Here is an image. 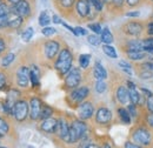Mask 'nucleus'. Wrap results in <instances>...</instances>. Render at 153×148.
I'll list each match as a JSON object with an SVG mask.
<instances>
[{
  "mask_svg": "<svg viewBox=\"0 0 153 148\" xmlns=\"http://www.w3.org/2000/svg\"><path fill=\"white\" fill-rule=\"evenodd\" d=\"M72 62H73V56L71 53V51L68 48H62L59 53L57 61H56V70L58 71V73L61 74V75H65L67 74L71 68L73 67L72 66Z\"/></svg>",
  "mask_w": 153,
  "mask_h": 148,
  "instance_id": "nucleus-1",
  "label": "nucleus"
},
{
  "mask_svg": "<svg viewBox=\"0 0 153 148\" xmlns=\"http://www.w3.org/2000/svg\"><path fill=\"white\" fill-rule=\"evenodd\" d=\"M86 130H87V126H86L85 122H82L81 120L73 121V124L70 126L67 144H74V142H76L79 139H81L85 135Z\"/></svg>",
  "mask_w": 153,
  "mask_h": 148,
  "instance_id": "nucleus-2",
  "label": "nucleus"
},
{
  "mask_svg": "<svg viewBox=\"0 0 153 148\" xmlns=\"http://www.w3.org/2000/svg\"><path fill=\"white\" fill-rule=\"evenodd\" d=\"M30 114V104H27L25 100H19L14 105L13 108V116L16 118L17 121H24Z\"/></svg>",
  "mask_w": 153,
  "mask_h": 148,
  "instance_id": "nucleus-3",
  "label": "nucleus"
},
{
  "mask_svg": "<svg viewBox=\"0 0 153 148\" xmlns=\"http://www.w3.org/2000/svg\"><path fill=\"white\" fill-rule=\"evenodd\" d=\"M81 81V72L78 67H72L71 71L66 74L65 86L67 88H76Z\"/></svg>",
  "mask_w": 153,
  "mask_h": 148,
  "instance_id": "nucleus-4",
  "label": "nucleus"
},
{
  "mask_svg": "<svg viewBox=\"0 0 153 148\" xmlns=\"http://www.w3.org/2000/svg\"><path fill=\"white\" fill-rule=\"evenodd\" d=\"M24 22V18L20 17L19 14L13 11L11 8V11L8 12L7 17H6V27L5 28H11V30H19L22 26Z\"/></svg>",
  "mask_w": 153,
  "mask_h": 148,
  "instance_id": "nucleus-5",
  "label": "nucleus"
},
{
  "mask_svg": "<svg viewBox=\"0 0 153 148\" xmlns=\"http://www.w3.org/2000/svg\"><path fill=\"white\" fill-rule=\"evenodd\" d=\"M17 85L21 88H27L30 85V68L26 66H20L17 71Z\"/></svg>",
  "mask_w": 153,
  "mask_h": 148,
  "instance_id": "nucleus-6",
  "label": "nucleus"
},
{
  "mask_svg": "<svg viewBox=\"0 0 153 148\" xmlns=\"http://www.w3.org/2000/svg\"><path fill=\"white\" fill-rule=\"evenodd\" d=\"M11 8L13 11H16L20 17H22L24 19H27L31 17L32 10H31V4L28 0H21L19 1L16 6H11Z\"/></svg>",
  "mask_w": 153,
  "mask_h": 148,
  "instance_id": "nucleus-7",
  "label": "nucleus"
},
{
  "mask_svg": "<svg viewBox=\"0 0 153 148\" xmlns=\"http://www.w3.org/2000/svg\"><path fill=\"white\" fill-rule=\"evenodd\" d=\"M94 113V107L91 102L86 101V102H81L78 107V115L81 120H87L91 119L92 115Z\"/></svg>",
  "mask_w": 153,
  "mask_h": 148,
  "instance_id": "nucleus-8",
  "label": "nucleus"
},
{
  "mask_svg": "<svg viewBox=\"0 0 153 148\" xmlns=\"http://www.w3.org/2000/svg\"><path fill=\"white\" fill-rule=\"evenodd\" d=\"M42 108V104L39 98H32L30 100V118L32 120H38L40 119V112Z\"/></svg>",
  "mask_w": 153,
  "mask_h": 148,
  "instance_id": "nucleus-9",
  "label": "nucleus"
},
{
  "mask_svg": "<svg viewBox=\"0 0 153 148\" xmlns=\"http://www.w3.org/2000/svg\"><path fill=\"white\" fill-rule=\"evenodd\" d=\"M59 50H60V45H59V42L56 41V40H48V41H46V44L44 46L45 56H46L47 59H50V60H52L54 56H57Z\"/></svg>",
  "mask_w": 153,
  "mask_h": 148,
  "instance_id": "nucleus-10",
  "label": "nucleus"
},
{
  "mask_svg": "<svg viewBox=\"0 0 153 148\" xmlns=\"http://www.w3.org/2000/svg\"><path fill=\"white\" fill-rule=\"evenodd\" d=\"M20 98V92L18 90H10L7 92V95H6V105H7V108L10 111V114L13 115V108H14V105L17 104V101H19Z\"/></svg>",
  "mask_w": 153,
  "mask_h": 148,
  "instance_id": "nucleus-11",
  "label": "nucleus"
},
{
  "mask_svg": "<svg viewBox=\"0 0 153 148\" xmlns=\"http://www.w3.org/2000/svg\"><path fill=\"white\" fill-rule=\"evenodd\" d=\"M133 140L140 145H149L151 142V134L150 132L144 128H139L134 132Z\"/></svg>",
  "mask_w": 153,
  "mask_h": 148,
  "instance_id": "nucleus-12",
  "label": "nucleus"
},
{
  "mask_svg": "<svg viewBox=\"0 0 153 148\" xmlns=\"http://www.w3.org/2000/svg\"><path fill=\"white\" fill-rule=\"evenodd\" d=\"M112 119V113L108 108L106 107H101L97 111L96 114V121L98 124H101V125H106L111 121Z\"/></svg>",
  "mask_w": 153,
  "mask_h": 148,
  "instance_id": "nucleus-13",
  "label": "nucleus"
},
{
  "mask_svg": "<svg viewBox=\"0 0 153 148\" xmlns=\"http://www.w3.org/2000/svg\"><path fill=\"white\" fill-rule=\"evenodd\" d=\"M88 93H90V90H88L87 87L82 86V87L76 88L73 92L71 93L70 98H71L72 101H74V102H76V104H80V102H82V101L87 98Z\"/></svg>",
  "mask_w": 153,
  "mask_h": 148,
  "instance_id": "nucleus-14",
  "label": "nucleus"
},
{
  "mask_svg": "<svg viewBox=\"0 0 153 148\" xmlns=\"http://www.w3.org/2000/svg\"><path fill=\"white\" fill-rule=\"evenodd\" d=\"M74 7H76V13L80 18H87L90 12V2L87 0H76Z\"/></svg>",
  "mask_w": 153,
  "mask_h": 148,
  "instance_id": "nucleus-15",
  "label": "nucleus"
},
{
  "mask_svg": "<svg viewBox=\"0 0 153 148\" xmlns=\"http://www.w3.org/2000/svg\"><path fill=\"white\" fill-rule=\"evenodd\" d=\"M68 130H70V126H68V124L66 122V120H64V119L58 120L56 133H57L62 140H65L66 142H67V139H68Z\"/></svg>",
  "mask_w": 153,
  "mask_h": 148,
  "instance_id": "nucleus-16",
  "label": "nucleus"
},
{
  "mask_svg": "<svg viewBox=\"0 0 153 148\" xmlns=\"http://www.w3.org/2000/svg\"><path fill=\"white\" fill-rule=\"evenodd\" d=\"M57 125H58V120L54 118H47V119H44L41 121V125H40V128L41 130H44L45 133H54L57 130Z\"/></svg>",
  "mask_w": 153,
  "mask_h": 148,
  "instance_id": "nucleus-17",
  "label": "nucleus"
},
{
  "mask_svg": "<svg viewBox=\"0 0 153 148\" xmlns=\"http://www.w3.org/2000/svg\"><path fill=\"white\" fill-rule=\"evenodd\" d=\"M30 81L33 87L40 86V70L36 65L31 66V68H30Z\"/></svg>",
  "mask_w": 153,
  "mask_h": 148,
  "instance_id": "nucleus-18",
  "label": "nucleus"
},
{
  "mask_svg": "<svg viewBox=\"0 0 153 148\" xmlns=\"http://www.w3.org/2000/svg\"><path fill=\"white\" fill-rule=\"evenodd\" d=\"M127 88H128V93H130V100L133 105L139 104L140 101V94L138 92V90L135 88V85H134L132 81H127Z\"/></svg>",
  "mask_w": 153,
  "mask_h": 148,
  "instance_id": "nucleus-19",
  "label": "nucleus"
},
{
  "mask_svg": "<svg viewBox=\"0 0 153 148\" xmlns=\"http://www.w3.org/2000/svg\"><path fill=\"white\" fill-rule=\"evenodd\" d=\"M125 32L130 36H138L143 31V26L139 22H128L125 25Z\"/></svg>",
  "mask_w": 153,
  "mask_h": 148,
  "instance_id": "nucleus-20",
  "label": "nucleus"
},
{
  "mask_svg": "<svg viewBox=\"0 0 153 148\" xmlns=\"http://www.w3.org/2000/svg\"><path fill=\"white\" fill-rule=\"evenodd\" d=\"M115 95H117V99H118V101H119L120 104H123V105L128 104V100H130V93H128V91H127L126 87L120 86V87L117 90Z\"/></svg>",
  "mask_w": 153,
  "mask_h": 148,
  "instance_id": "nucleus-21",
  "label": "nucleus"
},
{
  "mask_svg": "<svg viewBox=\"0 0 153 148\" xmlns=\"http://www.w3.org/2000/svg\"><path fill=\"white\" fill-rule=\"evenodd\" d=\"M93 75L97 80H105L107 78V72L105 70V67L99 62L97 61L94 64V68H93Z\"/></svg>",
  "mask_w": 153,
  "mask_h": 148,
  "instance_id": "nucleus-22",
  "label": "nucleus"
},
{
  "mask_svg": "<svg viewBox=\"0 0 153 148\" xmlns=\"http://www.w3.org/2000/svg\"><path fill=\"white\" fill-rule=\"evenodd\" d=\"M58 8L60 11H71L76 5V0H57Z\"/></svg>",
  "mask_w": 153,
  "mask_h": 148,
  "instance_id": "nucleus-23",
  "label": "nucleus"
},
{
  "mask_svg": "<svg viewBox=\"0 0 153 148\" xmlns=\"http://www.w3.org/2000/svg\"><path fill=\"white\" fill-rule=\"evenodd\" d=\"M100 39H101V42L106 44V45H111L113 42V34L111 33V31L108 30V27H105L102 28V32H101V36H100Z\"/></svg>",
  "mask_w": 153,
  "mask_h": 148,
  "instance_id": "nucleus-24",
  "label": "nucleus"
},
{
  "mask_svg": "<svg viewBox=\"0 0 153 148\" xmlns=\"http://www.w3.org/2000/svg\"><path fill=\"white\" fill-rule=\"evenodd\" d=\"M128 51H145L144 40H132L127 44Z\"/></svg>",
  "mask_w": 153,
  "mask_h": 148,
  "instance_id": "nucleus-25",
  "label": "nucleus"
},
{
  "mask_svg": "<svg viewBox=\"0 0 153 148\" xmlns=\"http://www.w3.org/2000/svg\"><path fill=\"white\" fill-rule=\"evenodd\" d=\"M51 21H52V20H51V16H50L48 11L45 10V11H42V12L40 13V16H39V25H40L41 27L48 26Z\"/></svg>",
  "mask_w": 153,
  "mask_h": 148,
  "instance_id": "nucleus-26",
  "label": "nucleus"
},
{
  "mask_svg": "<svg viewBox=\"0 0 153 148\" xmlns=\"http://www.w3.org/2000/svg\"><path fill=\"white\" fill-rule=\"evenodd\" d=\"M146 52L145 51H127V56L132 60H141L146 56Z\"/></svg>",
  "mask_w": 153,
  "mask_h": 148,
  "instance_id": "nucleus-27",
  "label": "nucleus"
},
{
  "mask_svg": "<svg viewBox=\"0 0 153 148\" xmlns=\"http://www.w3.org/2000/svg\"><path fill=\"white\" fill-rule=\"evenodd\" d=\"M118 114H119V116H120V119H121V121H123L124 124H126V125L131 124V115H130V113H128L127 110H125V108H119V110H118Z\"/></svg>",
  "mask_w": 153,
  "mask_h": 148,
  "instance_id": "nucleus-28",
  "label": "nucleus"
},
{
  "mask_svg": "<svg viewBox=\"0 0 153 148\" xmlns=\"http://www.w3.org/2000/svg\"><path fill=\"white\" fill-rule=\"evenodd\" d=\"M33 34H34V28H33V27H27V28L21 33V40H22L24 42H28V41L32 39Z\"/></svg>",
  "mask_w": 153,
  "mask_h": 148,
  "instance_id": "nucleus-29",
  "label": "nucleus"
},
{
  "mask_svg": "<svg viewBox=\"0 0 153 148\" xmlns=\"http://www.w3.org/2000/svg\"><path fill=\"white\" fill-rule=\"evenodd\" d=\"M14 59H16V54L14 53H7L6 56L1 59V66L5 67V68L8 67L14 61Z\"/></svg>",
  "mask_w": 153,
  "mask_h": 148,
  "instance_id": "nucleus-30",
  "label": "nucleus"
},
{
  "mask_svg": "<svg viewBox=\"0 0 153 148\" xmlns=\"http://www.w3.org/2000/svg\"><path fill=\"white\" fill-rule=\"evenodd\" d=\"M102 51H104V53L107 56H110V58H112V59H117V52H115V48L113 46L105 44V45L102 46Z\"/></svg>",
  "mask_w": 153,
  "mask_h": 148,
  "instance_id": "nucleus-31",
  "label": "nucleus"
},
{
  "mask_svg": "<svg viewBox=\"0 0 153 148\" xmlns=\"http://www.w3.org/2000/svg\"><path fill=\"white\" fill-rule=\"evenodd\" d=\"M90 61H91V56L90 54H81V56H79V65L84 70H86L88 67Z\"/></svg>",
  "mask_w": 153,
  "mask_h": 148,
  "instance_id": "nucleus-32",
  "label": "nucleus"
},
{
  "mask_svg": "<svg viewBox=\"0 0 153 148\" xmlns=\"http://www.w3.org/2000/svg\"><path fill=\"white\" fill-rule=\"evenodd\" d=\"M53 114V110L47 106V105H42V108L40 112V119L44 120V119H47V118H51V115Z\"/></svg>",
  "mask_w": 153,
  "mask_h": 148,
  "instance_id": "nucleus-33",
  "label": "nucleus"
},
{
  "mask_svg": "<svg viewBox=\"0 0 153 148\" xmlns=\"http://www.w3.org/2000/svg\"><path fill=\"white\" fill-rule=\"evenodd\" d=\"M141 91L146 94V98H147V108H149V111L153 113V94L149 90H146V88H141Z\"/></svg>",
  "mask_w": 153,
  "mask_h": 148,
  "instance_id": "nucleus-34",
  "label": "nucleus"
},
{
  "mask_svg": "<svg viewBox=\"0 0 153 148\" xmlns=\"http://www.w3.org/2000/svg\"><path fill=\"white\" fill-rule=\"evenodd\" d=\"M10 130V126L7 124V121L4 118H0V136H4L8 133Z\"/></svg>",
  "mask_w": 153,
  "mask_h": 148,
  "instance_id": "nucleus-35",
  "label": "nucleus"
},
{
  "mask_svg": "<svg viewBox=\"0 0 153 148\" xmlns=\"http://www.w3.org/2000/svg\"><path fill=\"white\" fill-rule=\"evenodd\" d=\"M118 65H119V67H120L125 73H127L128 75H132V67H131V65H130L128 62H126V61H124V60H120Z\"/></svg>",
  "mask_w": 153,
  "mask_h": 148,
  "instance_id": "nucleus-36",
  "label": "nucleus"
},
{
  "mask_svg": "<svg viewBox=\"0 0 153 148\" xmlns=\"http://www.w3.org/2000/svg\"><path fill=\"white\" fill-rule=\"evenodd\" d=\"M87 41H88V44H91L93 46H98V45H100L101 39L98 37V34H90V36H87Z\"/></svg>",
  "mask_w": 153,
  "mask_h": 148,
  "instance_id": "nucleus-37",
  "label": "nucleus"
},
{
  "mask_svg": "<svg viewBox=\"0 0 153 148\" xmlns=\"http://www.w3.org/2000/svg\"><path fill=\"white\" fill-rule=\"evenodd\" d=\"M87 27H88L91 31H93L96 34H101V32H102V28H101L100 24H98V22H90V24L87 25Z\"/></svg>",
  "mask_w": 153,
  "mask_h": 148,
  "instance_id": "nucleus-38",
  "label": "nucleus"
},
{
  "mask_svg": "<svg viewBox=\"0 0 153 148\" xmlns=\"http://www.w3.org/2000/svg\"><path fill=\"white\" fill-rule=\"evenodd\" d=\"M96 91H97V93H99V94H101V93H104L106 91V84H105L104 80H97Z\"/></svg>",
  "mask_w": 153,
  "mask_h": 148,
  "instance_id": "nucleus-39",
  "label": "nucleus"
},
{
  "mask_svg": "<svg viewBox=\"0 0 153 148\" xmlns=\"http://www.w3.org/2000/svg\"><path fill=\"white\" fill-rule=\"evenodd\" d=\"M41 33H42L45 37H51V36H53V34L57 33V30H56L54 27H48V26H46V27H42Z\"/></svg>",
  "mask_w": 153,
  "mask_h": 148,
  "instance_id": "nucleus-40",
  "label": "nucleus"
},
{
  "mask_svg": "<svg viewBox=\"0 0 153 148\" xmlns=\"http://www.w3.org/2000/svg\"><path fill=\"white\" fill-rule=\"evenodd\" d=\"M87 1H88L91 5H93V6L96 7L98 12H101V11H102L104 4H102V1H101V0H87Z\"/></svg>",
  "mask_w": 153,
  "mask_h": 148,
  "instance_id": "nucleus-41",
  "label": "nucleus"
},
{
  "mask_svg": "<svg viewBox=\"0 0 153 148\" xmlns=\"http://www.w3.org/2000/svg\"><path fill=\"white\" fill-rule=\"evenodd\" d=\"M6 81H7V78H6V74L0 72V91L5 88L6 86Z\"/></svg>",
  "mask_w": 153,
  "mask_h": 148,
  "instance_id": "nucleus-42",
  "label": "nucleus"
},
{
  "mask_svg": "<svg viewBox=\"0 0 153 148\" xmlns=\"http://www.w3.org/2000/svg\"><path fill=\"white\" fill-rule=\"evenodd\" d=\"M76 37H79V36H87V31L85 28L78 26V27H76Z\"/></svg>",
  "mask_w": 153,
  "mask_h": 148,
  "instance_id": "nucleus-43",
  "label": "nucleus"
},
{
  "mask_svg": "<svg viewBox=\"0 0 153 148\" xmlns=\"http://www.w3.org/2000/svg\"><path fill=\"white\" fill-rule=\"evenodd\" d=\"M128 113H130V115L132 116V118H135L137 116V111H135V105H131L130 107H128Z\"/></svg>",
  "mask_w": 153,
  "mask_h": 148,
  "instance_id": "nucleus-44",
  "label": "nucleus"
},
{
  "mask_svg": "<svg viewBox=\"0 0 153 148\" xmlns=\"http://www.w3.org/2000/svg\"><path fill=\"white\" fill-rule=\"evenodd\" d=\"M139 16H140V12L139 11H133V12L126 13V17H128V18H138Z\"/></svg>",
  "mask_w": 153,
  "mask_h": 148,
  "instance_id": "nucleus-45",
  "label": "nucleus"
},
{
  "mask_svg": "<svg viewBox=\"0 0 153 148\" xmlns=\"http://www.w3.org/2000/svg\"><path fill=\"white\" fill-rule=\"evenodd\" d=\"M6 50V42H5V40H4V38L0 37V54L4 52Z\"/></svg>",
  "mask_w": 153,
  "mask_h": 148,
  "instance_id": "nucleus-46",
  "label": "nucleus"
},
{
  "mask_svg": "<svg viewBox=\"0 0 153 148\" xmlns=\"http://www.w3.org/2000/svg\"><path fill=\"white\" fill-rule=\"evenodd\" d=\"M61 25H62V26H64V27H65L66 30H68L70 32H72V33H73V34L76 36V28H73V27H71L70 25H67V24H66V22H64V21L61 22Z\"/></svg>",
  "mask_w": 153,
  "mask_h": 148,
  "instance_id": "nucleus-47",
  "label": "nucleus"
},
{
  "mask_svg": "<svg viewBox=\"0 0 153 148\" xmlns=\"http://www.w3.org/2000/svg\"><path fill=\"white\" fill-rule=\"evenodd\" d=\"M52 21H53L54 24H61V22H62L61 19L59 18L57 14H53V16H52Z\"/></svg>",
  "mask_w": 153,
  "mask_h": 148,
  "instance_id": "nucleus-48",
  "label": "nucleus"
},
{
  "mask_svg": "<svg viewBox=\"0 0 153 148\" xmlns=\"http://www.w3.org/2000/svg\"><path fill=\"white\" fill-rule=\"evenodd\" d=\"M124 148H141V147L138 146V145H134V144H132V142H126Z\"/></svg>",
  "mask_w": 153,
  "mask_h": 148,
  "instance_id": "nucleus-49",
  "label": "nucleus"
},
{
  "mask_svg": "<svg viewBox=\"0 0 153 148\" xmlns=\"http://www.w3.org/2000/svg\"><path fill=\"white\" fill-rule=\"evenodd\" d=\"M138 2H139V0H126V4L128 6H135V5H138Z\"/></svg>",
  "mask_w": 153,
  "mask_h": 148,
  "instance_id": "nucleus-50",
  "label": "nucleus"
},
{
  "mask_svg": "<svg viewBox=\"0 0 153 148\" xmlns=\"http://www.w3.org/2000/svg\"><path fill=\"white\" fill-rule=\"evenodd\" d=\"M19 1H21V0H6V2H7L10 6H16Z\"/></svg>",
  "mask_w": 153,
  "mask_h": 148,
  "instance_id": "nucleus-51",
  "label": "nucleus"
},
{
  "mask_svg": "<svg viewBox=\"0 0 153 148\" xmlns=\"http://www.w3.org/2000/svg\"><path fill=\"white\" fill-rule=\"evenodd\" d=\"M147 121H149L150 126H151V127H153V113H151V114L147 116Z\"/></svg>",
  "mask_w": 153,
  "mask_h": 148,
  "instance_id": "nucleus-52",
  "label": "nucleus"
},
{
  "mask_svg": "<svg viewBox=\"0 0 153 148\" xmlns=\"http://www.w3.org/2000/svg\"><path fill=\"white\" fill-rule=\"evenodd\" d=\"M147 32H149V34L153 36V22H151V24L149 25V27H147Z\"/></svg>",
  "mask_w": 153,
  "mask_h": 148,
  "instance_id": "nucleus-53",
  "label": "nucleus"
},
{
  "mask_svg": "<svg viewBox=\"0 0 153 148\" xmlns=\"http://www.w3.org/2000/svg\"><path fill=\"white\" fill-rule=\"evenodd\" d=\"M123 2H124V0H113V4H114L117 7H120L123 5Z\"/></svg>",
  "mask_w": 153,
  "mask_h": 148,
  "instance_id": "nucleus-54",
  "label": "nucleus"
},
{
  "mask_svg": "<svg viewBox=\"0 0 153 148\" xmlns=\"http://www.w3.org/2000/svg\"><path fill=\"white\" fill-rule=\"evenodd\" d=\"M102 1V4H105V5H111V4H113V0H101Z\"/></svg>",
  "mask_w": 153,
  "mask_h": 148,
  "instance_id": "nucleus-55",
  "label": "nucleus"
},
{
  "mask_svg": "<svg viewBox=\"0 0 153 148\" xmlns=\"http://www.w3.org/2000/svg\"><path fill=\"white\" fill-rule=\"evenodd\" d=\"M85 148H99L97 145H94V144H91V145H88V146H86Z\"/></svg>",
  "mask_w": 153,
  "mask_h": 148,
  "instance_id": "nucleus-56",
  "label": "nucleus"
},
{
  "mask_svg": "<svg viewBox=\"0 0 153 148\" xmlns=\"http://www.w3.org/2000/svg\"><path fill=\"white\" fill-rule=\"evenodd\" d=\"M101 148H110V146H107V145H106V146H104V147H101Z\"/></svg>",
  "mask_w": 153,
  "mask_h": 148,
  "instance_id": "nucleus-57",
  "label": "nucleus"
},
{
  "mask_svg": "<svg viewBox=\"0 0 153 148\" xmlns=\"http://www.w3.org/2000/svg\"><path fill=\"white\" fill-rule=\"evenodd\" d=\"M0 148H4V147H0Z\"/></svg>",
  "mask_w": 153,
  "mask_h": 148,
  "instance_id": "nucleus-58",
  "label": "nucleus"
}]
</instances>
